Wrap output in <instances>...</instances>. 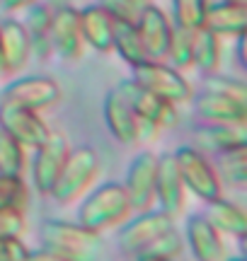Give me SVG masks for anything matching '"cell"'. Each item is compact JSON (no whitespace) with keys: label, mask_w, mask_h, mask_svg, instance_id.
Segmentation results:
<instances>
[{"label":"cell","mask_w":247,"mask_h":261,"mask_svg":"<svg viewBox=\"0 0 247 261\" xmlns=\"http://www.w3.org/2000/svg\"><path fill=\"white\" fill-rule=\"evenodd\" d=\"M133 208L131 201L124 191L121 181H107L100 187L90 189L78 205V223L95 230V232H107L121 227L131 218Z\"/></svg>","instance_id":"obj_1"},{"label":"cell","mask_w":247,"mask_h":261,"mask_svg":"<svg viewBox=\"0 0 247 261\" xmlns=\"http://www.w3.org/2000/svg\"><path fill=\"white\" fill-rule=\"evenodd\" d=\"M41 247L66 261H97L102 249V234L76 220H46L41 225Z\"/></svg>","instance_id":"obj_2"},{"label":"cell","mask_w":247,"mask_h":261,"mask_svg":"<svg viewBox=\"0 0 247 261\" xmlns=\"http://www.w3.org/2000/svg\"><path fill=\"white\" fill-rule=\"evenodd\" d=\"M100 177V152L90 145L70 148L66 158V165L58 174V181L51 198L58 205H73L92 189V184Z\"/></svg>","instance_id":"obj_3"},{"label":"cell","mask_w":247,"mask_h":261,"mask_svg":"<svg viewBox=\"0 0 247 261\" xmlns=\"http://www.w3.org/2000/svg\"><path fill=\"white\" fill-rule=\"evenodd\" d=\"M175 165L180 169V177L187 187V194L196 196L199 201L209 203L213 198L223 196V184H220L216 167H213V160L201 152L194 145H182L172 152Z\"/></svg>","instance_id":"obj_4"},{"label":"cell","mask_w":247,"mask_h":261,"mask_svg":"<svg viewBox=\"0 0 247 261\" xmlns=\"http://www.w3.org/2000/svg\"><path fill=\"white\" fill-rule=\"evenodd\" d=\"M131 80L145 87L148 92L158 94L160 99L172 104H187L194 99V90H191L189 80L182 75V70L172 68L165 61H151L145 58L143 63L131 68Z\"/></svg>","instance_id":"obj_5"},{"label":"cell","mask_w":247,"mask_h":261,"mask_svg":"<svg viewBox=\"0 0 247 261\" xmlns=\"http://www.w3.org/2000/svg\"><path fill=\"white\" fill-rule=\"evenodd\" d=\"M70 140L66 133L54 130L44 145H39L37 150H32L29 158V177H32V189L44 198H51V191L56 187L58 174L66 165V158L70 152Z\"/></svg>","instance_id":"obj_6"},{"label":"cell","mask_w":247,"mask_h":261,"mask_svg":"<svg viewBox=\"0 0 247 261\" xmlns=\"http://www.w3.org/2000/svg\"><path fill=\"white\" fill-rule=\"evenodd\" d=\"M0 102L41 114L44 109H51L61 102V85H58L56 77H48V75L15 77L0 92Z\"/></svg>","instance_id":"obj_7"},{"label":"cell","mask_w":247,"mask_h":261,"mask_svg":"<svg viewBox=\"0 0 247 261\" xmlns=\"http://www.w3.org/2000/svg\"><path fill=\"white\" fill-rule=\"evenodd\" d=\"M170 227H177V218L162 213L160 208H155V205L148 208V211L131 213V218L119 230V247H121L124 254L138 256L158 234H162Z\"/></svg>","instance_id":"obj_8"},{"label":"cell","mask_w":247,"mask_h":261,"mask_svg":"<svg viewBox=\"0 0 247 261\" xmlns=\"http://www.w3.org/2000/svg\"><path fill=\"white\" fill-rule=\"evenodd\" d=\"M0 130L12 140H17L19 145L27 148L29 152L37 150L39 145H44L48 136L54 133V128L48 126L46 119L39 112L12 107V104L5 102H0Z\"/></svg>","instance_id":"obj_9"},{"label":"cell","mask_w":247,"mask_h":261,"mask_svg":"<svg viewBox=\"0 0 247 261\" xmlns=\"http://www.w3.org/2000/svg\"><path fill=\"white\" fill-rule=\"evenodd\" d=\"M155 174H158V155L153 150H141L126 167L121 187L131 201L133 213L148 211L155 205Z\"/></svg>","instance_id":"obj_10"},{"label":"cell","mask_w":247,"mask_h":261,"mask_svg":"<svg viewBox=\"0 0 247 261\" xmlns=\"http://www.w3.org/2000/svg\"><path fill=\"white\" fill-rule=\"evenodd\" d=\"M119 92L126 97V102L131 104L133 114L138 119H145V121H153L158 128H175L180 123V107L172 102H165L158 94L148 92L145 87H141L133 80H124V83L116 85Z\"/></svg>","instance_id":"obj_11"},{"label":"cell","mask_w":247,"mask_h":261,"mask_svg":"<svg viewBox=\"0 0 247 261\" xmlns=\"http://www.w3.org/2000/svg\"><path fill=\"white\" fill-rule=\"evenodd\" d=\"M48 41H51V51L63 61H78L83 56L85 41H83L76 5H56L54 8L51 27H48Z\"/></svg>","instance_id":"obj_12"},{"label":"cell","mask_w":247,"mask_h":261,"mask_svg":"<svg viewBox=\"0 0 247 261\" xmlns=\"http://www.w3.org/2000/svg\"><path fill=\"white\" fill-rule=\"evenodd\" d=\"M187 187L180 177L172 152L158 155V174H155V208L162 213L180 218L187 211Z\"/></svg>","instance_id":"obj_13"},{"label":"cell","mask_w":247,"mask_h":261,"mask_svg":"<svg viewBox=\"0 0 247 261\" xmlns=\"http://www.w3.org/2000/svg\"><path fill=\"white\" fill-rule=\"evenodd\" d=\"M133 24L138 29L141 44L145 48V56L151 58V61H165L167 44H170V37H172V27H175L170 15L162 8L148 3L141 10V15H138V19Z\"/></svg>","instance_id":"obj_14"},{"label":"cell","mask_w":247,"mask_h":261,"mask_svg":"<svg viewBox=\"0 0 247 261\" xmlns=\"http://www.w3.org/2000/svg\"><path fill=\"white\" fill-rule=\"evenodd\" d=\"M184 244H189V249L196 261H223L228 256L226 237L204 215H189L187 218Z\"/></svg>","instance_id":"obj_15"},{"label":"cell","mask_w":247,"mask_h":261,"mask_svg":"<svg viewBox=\"0 0 247 261\" xmlns=\"http://www.w3.org/2000/svg\"><path fill=\"white\" fill-rule=\"evenodd\" d=\"M78 19H80V32H83L85 46H90L97 54H112L116 19L100 3L78 8Z\"/></svg>","instance_id":"obj_16"},{"label":"cell","mask_w":247,"mask_h":261,"mask_svg":"<svg viewBox=\"0 0 247 261\" xmlns=\"http://www.w3.org/2000/svg\"><path fill=\"white\" fill-rule=\"evenodd\" d=\"M194 136V148L201 152H226L233 148H245L247 145V123H209L204 121L191 128Z\"/></svg>","instance_id":"obj_17"},{"label":"cell","mask_w":247,"mask_h":261,"mask_svg":"<svg viewBox=\"0 0 247 261\" xmlns=\"http://www.w3.org/2000/svg\"><path fill=\"white\" fill-rule=\"evenodd\" d=\"M102 116H105V126L112 133V138L119 145L131 148L136 145V128H138V116L133 114L131 104L126 102V97L119 92V87L109 90L102 104Z\"/></svg>","instance_id":"obj_18"},{"label":"cell","mask_w":247,"mask_h":261,"mask_svg":"<svg viewBox=\"0 0 247 261\" xmlns=\"http://www.w3.org/2000/svg\"><path fill=\"white\" fill-rule=\"evenodd\" d=\"M204 27L213 32L218 39H238L247 34V5L238 3H209L206 17H204Z\"/></svg>","instance_id":"obj_19"},{"label":"cell","mask_w":247,"mask_h":261,"mask_svg":"<svg viewBox=\"0 0 247 261\" xmlns=\"http://www.w3.org/2000/svg\"><path fill=\"white\" fill-rule=\"evenodd\" d=\"M0 41H3V56L8 75L24 70L32 61V39L29 32L19 19H3L0 22Z\"/></svg>","instance_id":"obj_20"},{"label":"cell","mask_w":247,"mask_h":261,"mask_svg":"<svg viewBox=\"0 0 247 261\" xmlns=\"http://www.w3.org/2000/svg\"><path fill=\"white\" fill-rule=\"evenodd\" d=\"M204 218L209 220L223 237H233V240H245L247 234V211L240 203L230 201L226 196H218L206 203V213Z\"/></svg>","instance_id":"obj_21"},{"label":"cell","mask_w":247,"mask_h":261,"mask_svg":"<svg viewBox=\"0 0 247 261\" xmlns=\"http://www.w3.org/2000/svg\"><path fill=\"white\" fill-rule=\"evenodd\" d=\"M194 112L209 123H247V102H238L223 94L201 92L194 99Z\"/></svg>","instance_id":"obj_22"},{"label":"cell","mask_w":247,"mask_h":261,"mask_svg":"<svg viewBox=\"0 0 247 261\" xmlns=\"http://www.w3.org/2000/svg\"><path fill=\"white\" fill-rule=\"evenodd\" d=\"M220 56H223V39H218L206 27L191 32V68L201 73H218Z\"/></svg>","instance_id":"obj_23"},{"label":"cell","mask_w":247,"mask_h":261,"mask_svg":"<svg viewBox=\"0 0 247 261\" xmlns=\"http://www.w3.org/2000/svg\"><path fill=\"white\" fill-rule=\"evenodd\" d=\"M51 15H54V5H44V3H34L27 8V17H24V29L29 32L32 39V56L34 58H46L51 56V41H48V27H51Z\"/></svg>","instance_id":"obj_24"},{"label":"cell","mask_w":247,"mask_h":261,"mask_svg":"<svg viewBox=\"0 0 247 261\" xmlns=\"http://www.w3.org/2000/svg\"><path fill=\"white\" fill-rule=\"evenodd\" d=\"M213 167L218 174L223 189H245L247 187V145L218 152L213 160Z\"/></svg>","instance_id":"obj_25"},{"label":"cell","mask_w":247,"mask_h":261,"mask_svg":"<svg viewBox=\"0 0 247 261\" xmlns=\"http://www.w3.org/2000/svg\"><path fill=\"white\" fill-rule=\"evenodd\" d=\"M112 51H116V56L121 58L129 68L143 63L148 58L145 56V48L141 44V37H138V29H136L133 22H116Z\"/></svg>","instance_id":"obj_26"},{"label":"cell","mask_w":247,"mask_h":261,"mask_svg":"<svg viewBox=\"0 0 247 261\" xmlns=\"http://www.w3.org/2000/svg\"><path fill=\"white\" fill-rule=\"evenodd\" d=\"M29 165V150L22 148L17 140H12L0 130V174H17L24 177Z\"/></svg>","instance_id":"obj_27"},{"label":"cell","mask_w":247,"mask_h":261,"mask_svg":"<svg viewBox=\"0 0 247 261\" xmlns=\"http://www.w3.org/2000/svg\"><path fill=\"white\" fill-rule=\"evenodd\" d=\"M29 203V184L17 174H0V211H24Z\"/></svg>","instance_id":"obj_28"},{"label":"cell","mask_w":247,"mask_h":261,"mask_svg":"<svg viewBox=\"0 0 247 261\" xmlns=\"http://www.w3.org/2000/svg\"><path fill=\"white\" fill-rule=\"evenodd\" d=\"M209 10V0H172V24L182 29L204 27V17Z\"/></svg>","instance_id":"obj_29"},{"label":"cell","mask_w":247,"mask_h":261,"mask_svg":"<svg viewBox=\"0 0 247 261\" xmlns=\"http://www.w3.org/2000/svg\"><path fill=\"white\" fill-rule=\"evenodd\" d=\"M165 63H170L177 70L191 68V29L172 27V37H170V44H167Z\"/></svg>","instance_id":"obj_30"},{"label":"cell","mask_w":247,"mask_h":261,"mask_svg":"<svg viewBox=\"0 0 247 261\" xmlns=\"http://www.w3.org/2000/svg\"><path fill=\"white\" fill-rule=\"evenodd\" d=\"M184 234L177 230V227H170L162 234H158L141 254H153V256H165V259H177L184 252Z\"/></svg>","instance_id":"obj_31"},{"label":"cell","mask_w":247,"mask_h":261,"mask_svg":"<svg viewBox=\"0 0 247 261\" xmlns=\"http://www.w3.org/2000/svg\"><path fill=\"white\" fill-rule=\"evenodd\" d=\"M204 92H213V94H223L230 99H238V102H247V87L240 77H230V75H218L211 73L206 77V87Z\"/></svg>","instance_id":"obj_32"},{"label":"cell","mask_w":247,"mask_h":261,"mask_svg":"<svg viewBox=\"0 0 247 261\" xmlns=\"http://www.w3.org/2000/svg\"><path fill=\"white\" fill-rule=\"evenodd\" d=\"M116 22H136L148 0H97Z\"/></svg>","instance_id":"obj_33"},{"label":"cell","mask_w":247,"mask_h":261,"mask_svg":"<svg viewBox=\"0 0 247 261\" xmlns=\"http://www.w3.org/2000/svg\"><path fill=\"white\" fill-rule=\"evenodd\" d=\"M27 230V218L24 211H0V240L5 237H22Z\"/></svg>","instance_id":"obj_34"},{"label":"cell","mask_w":247,"mask_h":261,"mask_svg":"<svg viewBox=\"0 0 247 261\" xmlns=\"http://www.w3.org/2000/svg\"><path fill=\"white\" fill-rule=\"evenodd\" d=\"M29 247L22 242V237H5L0 240V261H24Z\"/></svg>","instance_id":"obj_35"},{"label":"cell","mask_w":247,"mask_h":261,"mask_svg":"<svg viewBox=\"0 0 247 261\" xmlns=\"http://www.w3.org/2000/svg\"><path fill=\"white\" fill-rule=\"evenodd\" d=\"M24 261H66L63 256H58L56 252H51L46 247H41V249H29L27 259Z\"/></svg>","instance_id":"obj_36"},{"label":"cell","mask_w":247,"mask_h":261,"mask_svg":"<svg viewBox=\"0 0 247 261\" xmlns=\"http://www.w3.org/2000/svg\"><path fill=\"white\" fill-rule=\"evenodd\" d=\"M34 3H39V0H0V10L3 12H19V10H27Z\"/></svg>","instance_id":"obj_37"},{"label":"cell","mask_w":247,"mask_h":261,"mask_svg":"<svg viewBox=\"0 0 247 261\" xmlns=\"http://www.w3.org/2000/svg\"><path fill=\"white\" fill-rule=\"evenodd\" d=\"M136 261H175V259H165V256H153V254H138Z\"/></svg>","instance_id":"obj_38"},{"label":"cell","mask_w":247,"mask_h":261,"mask_svg":"<svg viewBox=\"0 0 247 261\" xmlns=\"http://www.w3.org/2000/svg\"><path fill=\"white\" fill-rule=\"evenodd\" d=\"M8 75V68H5V56H3V41H0V77Z\"/></svg>","instance_id":"obj_39"},{"label":"cell","mask_w":247,"mask_h":261,"mask_svg":"<svg viewBox=\"0 0 247 261\" xmlns=\"http://www.w3.org/2000/svg\"><path fill=\"white\" fill-rule=\"evenodd\" d=\"M223 261H247V259L242 256V254H235V256H226Z\"/></svg>","instance_id":"obj_40"},{"label":"cell","mask_w":247,"mask_h":261,"mask_svg":"<svg viewBox=\"0 0 247 261\" xmlns=\"http://www.w3.org/2000/svg\"><path fill=\"white\" fill-rule=\"evenodd\" d=\"M66 5H73V3H87V0H63Z\"/></svg>","instance_id":"obj_41"},{"label":"cell","mask_w":247,"mask_h":261,"mask_svg":"<svg viewBox=\"0 0 247 261\" xmlns=\"http://www.w3.org/2000/svg\"><path fill=\"white\" fill-rule=\"evenodd\" d=\"M226 3H238V5H247V0H226Z\"/></svg>","instance_id":"obj_42"},{"label":"cell","mask_w":247,"mask_h":261,"mask_svg":"<svg viewBox=\"0 0 247 261\" xmlns=\"http://www.w3.org/2000/svg\"><path fill=\"white\" fill-rule=\"evenodd\" d=\"M148 3H151V0H148Z\"/></svg>","instance_id":"obj_43"}]
</instances>
